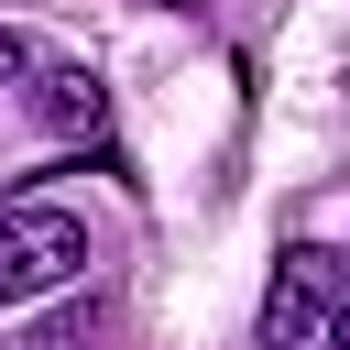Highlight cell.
Segmentation results:
<instances>
[{"instance_id": "6da1fadb", "label": "cell", "mask_w": 350, "mask_h": 350, "mask_svg": "<svg viewBox=\"0 0 350 350\" xmlns=\"http://www.w3.org/2000/svg\"><path fill=\"white\" fill-rule=\"evenodd\" d=\"M66 273H88V219H66V208H0V306L55 295Z\"/></svg>"}, {"instance_id": "7a4b0ae2", "label": "cell", "mask_w": 350, "mask_h": 350, "mask_svg": "<svg viewBox=\"0 0 350 350\" xmlns=\"http://www.w3.org/2000/svg\"><path fill=\"white\" fill-rule=\"evenodd\" d=\"M339 295H350V262L328 241H295L273 262V295H262V350H306L317 328H339Z\"/></svg>"}, {"instance_id": "277c9868", "label": "cell", "mask_w": 350, "mask_h": 350, "mask_svg": "<svg viewBox=\"0 0 350 350\" xmlns=\"http://www.w3.org/2000/svg\"><path fill=\"white\" fill-rule=\"evenodd\" d=\"M22 66H33V44H22L11 22H0V77H22Z\"/></svg>"}, {"instance_id": "3957f363", "label": "cell", "mask_w": 350, "mask_h": 350, "mask_svg": "<svg viewBox=\"0 0 350 350\" xmlns=\"http://www.w3.org/2000/svg\"><path fill=\"white\" fill-rule=\"evenodd\" d=\"M33 109H44L55 131H98V77H88V66H55V77L33 88Z\"/></svg>"}]
</instances>
